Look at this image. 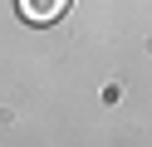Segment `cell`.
I'll return each mask as SVG.
<instances>
[{"mask_svg":"<svg viewBox=\"0 0 152 147\" xmlns=\"http://www.w3.org/2000/svg\"><path fill=\"white\" fill-rule=\"evenodd\" d=\"M20 5V15L30 20V25H54V20L69 10V0H15Z\"/></svg>","mask_w":152,"mask_h":147,"instance_id":"1","label":"cell"}]
</instances>
